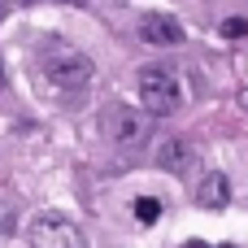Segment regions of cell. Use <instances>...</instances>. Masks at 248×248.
Instances as JSON below:
<instances>
[{
	"label": "cell",
	"mask_w": 248,
	"mask_h": 248,
	"mask_svg": "<svg viewBox=\"0 0 248 248\" xmlns=\"http://www.w3.org/2000/svg\"><path fill=\"white\" fill-rule=\"evenodd\" d=\"M157 166L170 170V174H183V170L192 166V148H187V140H179V135L161 140V144H157Z\"/></svg>",
	"instance_id": "52a82bcc"
},
{
	"label": "cell",
	"mask_w": 248,
	"mask_h": 248,
	"mask_svg": "<svg viewBox=\"0 0 248 248\" xmlns=\"http://www.w3.org/2000/svg\"><path fill=\"white\" fill-rule=\"evenodd\" d=\"M244 31H248V22H244V17H231V22L222 26V35H231V39H240Z\"/></svg>",
	"instance_id": "9c48e42d"
},
{
	"label": "cell",
	"mask_w": 248,
	"mask_h": 248,
	"mask_svg": "<svg viewBox=\"0 0 248 248\" xmlns=\"http://www.w3.org/2000/svg\"><path fill=\"white\" fill-rule=\"evenodd\" d=\"M135 222H144V227L161 222V201H153V196H140V201H135Z\"/></svg>",
	"instance_id": "ba28073f"
},
{
	"label": "cell",
	"mask_w": 248,
	"mask_h": 248,
	"mask_svg": "<svg viewBox=\"0 0 248 248\" xmlns=\"http://www.w3.org/2000/svg\"><path fill=\"white\" fill-rule=\"evenodd\" d=\"M26 235H31V248H87L83 227H78L74 218L57 214V209L35 214V218H31V227H26Z\"/></svg>",
	"instance_id": "277c9868"
},
{
	"label": "cell",
	"mask_w": 248,
	"mask_h": 248,
	"mask_svg": "<svg viewBox=\"0 0 248 248\" xmlns=\"http://www.w3.org/2000/svg\"><path fill=\"white\" fill-rule=\"evenodd\" d=\"M183 248H209V244H205V240H187Z\"/></svg>",
	"instance_id": "30bf717a"
},
{
	"label": "cell",
	"mask_w": 248,
	"mask_h": 248,
	"mask_svg": "<svg viewBox=\"0 0 248 248\" xmlns=\"http://www.w3.org/2000/svg\"><path fill=\"white\" fill-rule=\"evenodd\" d=\"M140 100H144V113H148V118H170V113L183 105L179 78H174L166 65H144V70H140Z\"/></svg>",
	"instance_id": "3957f363"
},
{
	"label": "cell",
	"mask_w": 248,
	"mask_h": 248,
	"mask_svg": "<svg viewBox=\"0 0 248 248\" xmlns=\"http://www.w3.org/2000/svg\"><path fill=\"white\" fill-rule=\"evenodd\" d=\"M148 126H153L148 113L135 109V105L113 100V105L100 109V131H105V140H109L113 148H140V144L148 140Z\"/></svg>",
	"instance_id": "7a4b0ae2"
},
{
	"label": "cell",
	"mask_w": 248,
	"mask_h": 248,
	"mask_svg": "<svg viewBox=\"0 0 248 248\" xmlns=\"http://www.w3.org/2000/svg\"><path fill=\"white\" fill-rule=\"evenodd\" d=\"M39 70H44V78H48L52 87H61V92H78V87H87L92 74H96L92 57L78 52V48H70V44H48L44 57H39Z\"/></svg>",
	"instance_id": "6da1fadb"
},
{
	"label": "cell",
	"mask_w": 248,
	"mask_h": 248,
	"mask_svg": "<svg viewBox=\"0 0 248 248\" xmlns=\"http://www.w3.org/2000/svg\"><path fill=\"white\" fill-rule=\"evenodd\" d=\"M192 201L201 205V209H227L231 205V183H227V174H205L201 179V187L192 192Z\"/></svg>",
	"instance_id": "8992f818"
},
{
	"label": "cell",
	"mask_w": 248,
	"mask_h": 248,
	"mask_svg": "<svg viewBox=\"0 0 248 248\" xmlns=\"http://www.w3.org/2000/svg\"><path fill=\"white\" fill-rule=\"evenodd\" d=\"M140 39L153 44V48H174L187 35H183V22L179 17H170V13H144L140 17Z\"/></svg>",
	"instance_id": "5b68a950"
}]
</instances>
